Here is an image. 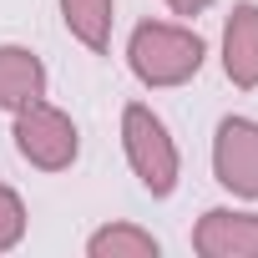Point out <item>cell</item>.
Returning a JSON list of instances; mask_svg holds the SVG:
<instances>
[{
    "label": "cell",
    "mask_w": 258,
    "mask_h": 258,
    "mask_svg": "<svg viewBox=\"0 0 258 258\" xmlns=\"http://www.w3.org/2000/svg\"><path fill=\"white\" fill-rule=\"evenodd\" d=\"M162 6H167L177 21H198V16H208V11H213V0H162Z\"/></svg>",
    "instance_id": "8fae6325"
},
{
    "label": "cell",
    "mask_w": 258,
    "mask_h": 258,
    "mask_svg": "<svg viewBox=\"0 0 258 258\" xmlns=\"http://www.w3.org/2000/svg\"><path fill=\"white\" fill-rule=\"evenodd\" d=\"M218 61H223V76L238 91H258V0H238L223 16Z\"/></svg>",
    "instance_id": "8992f818"
},
{
    "label": "cell",
    "mask_w": 258,
    "mask_h": 258,
    "mask_svg": "<svg viewBox=\"0 0 258 258\" xmlns=\"http://www.w3.org/2000/svg\"><path fill=\"white\" fill-rule=\"evenodd\" d=\"M86 258H162V238L142 223H101L86 233Z\"/></svg>",
    "instance_id": "9c48e42d"
},
{
    "label": "cell",
    "mask_w": 258,
    "mask_h": 258,
    "mask_svg": "<svg viewBox=\"0 0 258 258\" xmlns=\"http://www.w3.org/2000/svg\"><path fill=\"white\" fill-rule=\"evenodd\" d=\"M213 182L233 198V203H258V116H223L213 126Z\"/></svg>",
    "instance_id": "277c9868"
},
{
    "label": "cell",
    "mask_w": 258,
    "mask_h": 258,
    "mask_svg": "<svg viewBox=\"0 0 258 258\" xmlns=\"http://www.w3.org/2000/svg\"><path fill=\"white\" fill-rule=\"evenodd\" d=\"M56 11H61V26H66V36H71L81 51H91V56L111 51L116 0H56Z\"/></svg>",
    "instance_id": "ba28073f"
},
{
    "label": "cell",
    "mask_w": 258,
    "mask_h": 258,
    "mask_svg": "<svg viewBox=\"0 0 258 258\" xmlns=\"http://www.w3.org/2000/svg\"><path fill=\"white\" fill-rule=\"evenodd\" d=\"M198 258H258V208H208L192 223Z\"/></svg>",
    "instance_id": "5b68a950"
},
{
    "label": "cell",
    "mask_w": 258,
    "mask_h": 258,
    "mask_svg": "<svg viewBox=\"0 0 258 258\" xmlns=\"http://www.w3.org/2000/svg\"><path fill=\"white\" fill-rule=\"evenodd\" d=\"M26 228H31V213H26V198L11 187V182H0V258L16 253L26 243Z\"/></svg>",
    "instance_id": "30bf717a"
},
{
    "label": "cell",
    "mask_w": 258,
    "mask_h": 258,
    "mask_svg": "<svg viewBox=\"0 0 258 258\" xmlns=\"http://www.w3.org/2000/svg\"><path fill=\"white\" fill-rule=\"evenodd\" d=\"M208 66V41L192 21H137L126 36V71L147 91H177Z\"/></svg>",
    "instance_id": "6da1fadb"
},
{
    "label": "cell",
    "mask_w": 258,
    "mask_h": 258,
    "mask_svg": "<svg viewBox=\"0 0 258 258\" xmlns=\"http://www.w3.org/2000/svg\"><path fill=\"white\" fill-rule=\"evenodd\" d=\"M46 86H51V71H46V61L31 46H16V41L0 46V111L16 116L21 106L41 101Z\"/></svg>",
    "instance_id": "52a82bcc"
},
{
    "label": "cell",
    "mask_w": 258,
    "mask_h": 258,
    "mask_svg": "<svg viewBox=\"0 0 258 258\" xmlns=\"http://www.w3.org/2000/svg\"><path fill=\"white\" fill-rule=\"evenodd\" d=\"M11 142L21 152L26 167L36 172H66L81 157V126L71 121V111H61L56 101H31L11 116Z\"/></svg>",
    "instance_id": "3957f363"
},
{
    "label": "cell",
    "mask_w": 258,
    "mask_h": 258,
    "mask_svg": "<svg viewBox=\"0 0 258 258\" xmlns=\"http://www.w3.org/2000/svg\"><path fill=\"white\" fill-rule=\"evenodd\" d=\"M121 157L132 167L137 187L147 198H172L182 182V147L172 137V126L147 106V101H126L121 106Z\"/></svg>",
    "instance_id": "7a4b0ae2"
}]
</instances>
